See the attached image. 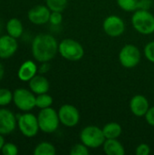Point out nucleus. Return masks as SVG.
I'll list each match as a JSON object with an SVG mask.
<instances>
[{
  "mask_svg": "<svg viewBox=\"0 0 154 155\" xmlns=\"http://www.w3.org/2000/svg\"><path fill=\"white\" fill-rule=\"evenodd\" d=\"M58 46L59 45L53 35L40 34L33 40L32 54L34 58L40 63L49 62L57 54Z\"/></svg>",
  "mask_w": 154,
  "mask_h": 155,
  "instance_id": "obj_1",
  "label": "nucleus"
},
{
  "mask_svg": "<svg viewBox=\"0 0 154 155\" xmlns=\"http://www.w3.org/2000/svg\"><path fill=\"white\" fill-rule=\"evenodd\" d=\"M132 25L138 33L152 35L154 33V15L146 9H138L132 17Z\"/></svg>",
  "mask_w": 154,
  "mask_h": 155,
  "instance_id": "obj_2",
  "label": "nucleus"
},
{
  "mask_svg": "<svg viewBox=\"0 0 154 155\" xmlns=\"http://www.w3.org/2000/svg\"><path fill=\"white\" fill-rule=\"evenodd\" d=\"M58 52L62 57L73 62L81 60L84 54L83 45L79 42L71 38H66L61 41L58 46Z\"/></svg>",
  "mask_w": 154,
  "mask_h": 155,
  "instance_id": "obj_3",
  "label": "nucleus"
},
{
  "mask_svg": "<svg viewBox=\"0 0 154 155\" xmlns=\"http://www.w3.org/2000/svg\"><path fill=\"white\" fill-rule=\"evenodd\" d=\"M80 140L81 142L86 145L88 148H98L103 146L105 139L103 129L98 126L89 125L84 127L80 133Z\"/></svg>",
  "mask_w": 154,
  "mask_h": 155,
  "instance_id": "obj_4",
  "label": "nucleus"
},
{
  "mask_svg": "<svg viewBox=\"0 0 154 155\" xmlns=\"http://www.w3.org/2000/svg\"><path fill=\"white\" fill-rule=\"evenodd\" d=\"M37 120L40 130L45 134H52L55 132L60 123L58 112L51 107L41 109V112L37 116Z\"/></svg>",
  "mask_w": 154,
  "mask_h": 155,
  "instance_id": "obj_5",
  "label": "nucleus"
},
{
  "mask_svg": "<svg viewBox=\"0 0 154 155\" xmlns=\"http://www.w3.org/2000/svg\"><path fill=\"white\" fill-rule=\"evenodd\" d=\"M119 60L123 67L133 68L137 66L141 61V52L137 46L126 45L120 51Z\"/></svg>",
  "mask_w": 154,
  "mask_h": 155,
  "instance_id": "obj_6",
  "label": "nucleus"
},
{
  "mask_svg": "<svg viewBox=\"0 0 154 155\" xmlns=\"http://www.w3.org/2000/svg\"><path fill=\"white\" fill-rule=\"evenodd\" d=\"M18 126L24 136L31 138L37 134L39 131V124L37 117L33 114L26 113L22 115H17Z\"/></svg>",
  "mask_w": 154,
  "mask_h": 155,
  "instance_id": "obj_7",
  "label": "nucleus"
},
{
  "mask_svg": "<svg viewBox=\"0 0 154 155\" xmlns=\"http://www.w3.org/2000/svg\"><path fill=\"white\" fill-rule=\"evenodd\" d=\"M35 96L33 92L25 88L16 89L13 94V101L15 106L21 111H30L35 107Z\"/></svg>",
  "mask_w": 154,
  "mask_h": 155,
  "instance_id": "obj_8",
  "label": "nucleus"
},
{
  "mask_svg": "<svg viewBox=\"0 0 154 155\" xmlns=\"http://www.w3.org/2000/svg\"><path fill=\"white\" fill-rule=\"evenodd\" d=\"M59 120L66 127H74L80 121V114L76 107L72 104H64L58 111Z\"/></svg>",
  "mask_w": 154,
  "mask_h": 155,
  "instance_id": "obj_9",
  "label": "nucleus"
},
{
  "mask_svg": "<svg viewBox=\"0 0 154 155\" xmlns=\"http://www.w3.org/2000/svg\"><path fill=\"white\" fill-rule=\"evenodd\" d=\"M103 28L105 34L109 36L117 37L123 34L125 30V24L120 16L113 15L104 19L103 23Z\"/></svg>",
  "mask_w": 154,
  "mask_h": 155,
  "instance_id": "obj_10",
  "label": "nucleus"
},
{
  "mask_svg": "<svg viewBox=\"0 0 154 155\" xmlns=\"http://www.w3.org/2000/svg\"><path fill=\"white\" fill-rule=\"evenodd\" d=\"M16 126V118L8 109H0V134L7 135L14 132Z\"/></svg>",
  "mask_w": 154,
  "mask_h": 155,
  "instance_id": "obj_11",
  "label": "nucleus"
},
{
  "mask_svg": "<svg viewBox=\"0 0 154 155\" xmlns=\"http://www.w3.org/2000/svg\"><path fill=\"white\" fill-rule=\"evenodd\" d=\"M51 10L48 6L36 5L31 8L28 12V19L34 25H44L49 22Z\"/></svg>",
  "mask_w": 154,
  "mask_h": 155,
  "instance_id": "obj_12",
  "label": "nucleus"
},
{
  "mask_svg": "<svg viewBox=\"0 0 154 155\" xmlns=\"http://www.w3.org/2000/svg\"><path fill=\"white\" fill-rule=\"evenodd\" d=\"M18 47L16 38L6 35L0 37V58H9L15 54Z\"/></svg>",
  "mask_w": 154,
  "mask_h": 155,
  "instance_id": "obj_13",
  "label": "nucleus"
},
{
  "mask_svg": "<svg viewBox=\"0 0 154 155\" xmlns=\"http://www.w3.org/2000/svg\"><path fill=\"white\" fill-rule=\"evenodd\" d=\"M149 108V102L144 95L136 94L131 99L130 109L134 115L138 117L145 116Z\"/></svg>",
  "mask_w": 154,
  "mask_h": 155,
  "instance_id": "obj_14",
  "label": "nucleus"
},
{
  "mask_svg": "<svg viewBox=\"0 0 154 155\" xmlns=\"http://www.w3.org/2000/svg\"><path fill=\"white\" fill-rule=\"evenodd\" d=\"M29 87L30 90L36 94H45L48 92L50 84L48 80L43 75H34L29 81Z\"/></svg>",
  "mask_w": 154,
  "mask_h": 155,
  "instance_id": "obj_15",
  "label": "nucleus"
},
{
  "mask_svg": "<svg viewBox=\"0 0 154 155\" xmlns=\"http://www.w3.org/2000/svg\"><path fill=\"white\" fill-rule=\"evenodd\" d=\"M37 73V66L36 64L31 61V60H27L25 63H23L18 70V78L21 81L24 82H27L30 81Z\"/></svg>",
  "mask_w": 154,
  "mask_h": 155,
  "instance_id": "obj_16",
  "label": "nucleus"
},
{
  "mask_svg": "<svg viewBox=\"0 0 154 155\" xmlns=\"http://www.w3.org/2000/svg\"><path fill=\"white\" fill-rule=\"evenodd\" d=\"M103 148L107 155H123L125 153L123 144L117 139H106L103 144Z\"/></svg>",
  "mask_w": 154,
  "mask_h": 155,
  "instance_id": "obj_17",
  "label": "nucleus"
},
{
  "mask_svg": "<svg viewBox=\"0 0 154 155\" xmlns=\"http://www.w3.org/2000/svg\"><path fill=\"white\" fill-rule=\"evenodd\" d=\"M23 25L21 21L17 18H11L6 23L7 34L15 38H18L23 34Z\"/></svg>",
  "mask_w": 154,
  "mask_h": 155,
  "instance_id": "obj_18",
  "label": "nucleus"
},
{
  "mask_svg": "<svg viewBox=\"0 0 154 155\" xmlns=\"http://www.w3.org/2000/svg\"><path fill=\"white\" fill-rule=\"evenodd\" d=\"M122 126L117 123H109L103 128L105 139H117L122 134Z\"/></svg>",
  "mask_w": 154,
  "mask_h": 155,
  "instance_id": "obj_19",
  "label": "nucleus"
},
{
  "mask_svg": "<svg viewBox=\"0 0 154 155\" xmlns=\"http://www.w3.org/2000/svg\"><path fill=\"white\" fill-rule=\"evenodd\" d=\"M56 153L54 146L50 143H41L34 148V155H54Z\"/></svg>",
  "mask_w": 154,
  "mask_h": 155,
  "instance_id": "obj_20",
  "label": "nucleus"
},
{
  "mask_svg": "<svg viewBox=\"0 0 154 155\" xmlns=\"http://www.w3.org/2000/svg\"><path fill=\"white\" fill-rule=\"evenodd\" d=\"M117 4L126 12H135L140 7V0H117Z\"/></svg>",
  "mask_w": 154,
  "mask_h": 155,
  "instance_id": "obj_21",
  "label": "nucleus"
},
{
  "mask_svg": "<svg viewBox=\"0 0 154 155\" xmlns=\"http://www.w3.org/2000/svg\"><path fill=\"white\" fill-rule=\"evenodd\" d=\"M52 104H53V98L51 95L47 94L46 93L38 94V96H36L35 98V106L40 109L51 107Z\"/></svg>",
  "mask_w": 154,
  "mask_h": 155,
  "instance_id": "obj_22",
  "label": "nucleus"
},
{
  "mask_svg": "<svg viewBox=\"0 0 154 155\" xmlns=\"http://www.w3.org/2000/svg\"><path fill=\"white\" fill-rule=\"evenodd\" d=\"M46 5L51 11L63 12L67 6V0H46Z\"/></svg>",
  "mask_w": 154,
  "mask_h": 155,
  "instance_id": "obj_23",
  "label": "nucleus"
},
{
  "mask_svg": "<svg viewBox=\"0 0 154 155\" xmlns=\"http://www.w3.org/2000/svg\"><path fill=\"white\" fill-rule=\"evenodd\" d=\"M13 100V94L6 88H0V106L8 105Z\"/></svg>",
  "mask_w": 154,
  "mask_h": 155,
  "instance_id": "obj_24",
  "label": "nucleus"
},
{
  "mask_svg": "<svg viewBox=\"0 0 154 155\" xmlns=\"http://www.w3.org/2000/svg\"><path fill=\"white\" fill-rule=\"evenodd\" d=\"M70 154L71 155H88L89 154V150L86 145H84L83 143H77L74 145L71 150H70Z\"/></svg>",
  "mask_w": 154,
  "mask_h": 155,
  "instance_id": "obj_25",
  "label": "nucleus"
},
{
  "mask_svg": "<svg viewBox=\"0 0 154 155\" xmlns=\"http://www.w3.org/2000/svg\"><path fill=\"white\" fill-rule=\"evenodd\" d=\"M1 152L4 155H16L18 153V149L14 143H8L4 144Z\"/></svg>",
  "mask_w": 154,
  "mask_h": 155,
  "instance_id": "obj_26",
  "label": "nucleus"
},
{
  "mask_svg": "<svg viewBox=\"0 0 154 155\" xmlns=\"http://www.w3.org/2000/svg\"><path fill=\"white\" fill-rule=\"evenodd\" d=\"M144 54L151 63L154 64V41L146 45V46L144 47Z\"/></svg>",
  "mask_w": 154,
  "mask_h": 155,
  "instance_id": "obj_27",
  "label": "nucleus"
},
{
  "mask_svg": "<svg viewBox=\"0 0 154 155\" xmlns=\"http://www.w3.org/2000/svg\"><path fill=\"white\" fill-rule=\"evenodd\" d=\"M63 21V15L62 12H57V11H51L49 22L54 25H58L62 23Z\"/></svg>",
  "mask_w": 154,
  "mask_h": 155,
  "instance_id": "obj_28",
  "label": "nucleus"
},
{
  "mask_svg": "<svg viewBox=\"0 0 154 155\" xmlns=\"http://www.w3.org/2000/svg\"><path fill=\"white\" fill-rule=\"evenodd\" d=\"M151 153V148L146 143H142L137 146L135 150L136 155H149Z\"/></svg>",
  "mask_w": 154,
  "mask_h": 155,
  "instance_id": "obj_29",
  "label": "nucleus"
},
{
  "mask_svg": "<svg viewBox=\"0 0 154 155\" xmlns=\"http://www.w3.org/2000/svg\"><path fill=\"white\" fill-rule=\"evenodd\" d=\"M145 119L150 125L154 127V106L152 108H149L148 112L145 114Z\"/></svg>",
  "mask_w": 154,
  "mask_h": 155,
  "instance_id": "obj_30",
  "label": "nucleus"
},
{
  "mask_svg": "<svg viewBox=\"0 0 154 155\" xmlns=\"http://www.w3.org/2000/svg\"><path fill=\"white\" fill-rule=\"evenodd\" d=\"M151 0H140V7L139 9H146L148 10L151 6Z\"/></svg>",
  "mask_w": 154,
  "mask_h": 155,
  "instance_id": "obj_31",
  "label": "nucleus"
},
{
  "mask_svg": "<svg viewBox=\"0 0 154 155\" xmlns=\"http://www.w3.org/2000/svg\"><path fill=\"white\" fill-rule=\"evenodd\" d=\"M48 62H45V63H42L43 64L40 66V69L38 70L39 71V73L40 74H44V73H46V72H48V70H49V64H47Z\"/></svg>",
  "mask_w": 154,
  "mask_h": 155,
  "instance_id": "obj_32",
  "label": "nucleus"
},
{
  "mask_svg": "<svg viewBox=\"0 0 154 155\" xmlns=\"http://www.w3.org/2000/svg\"><path fill=\"white\" fill-rule=\"evenodd\" d=\"M4 74H5V70H4V67L2 65V64L0 63V81L3 79L4 77Z\"/></svg>",
  "mask_w": 154,
  "mask_h": 155,
  "instance_id": "obj_33",
  "label": "nucleus"
},
{
  "mask_svg": "<svg viewBox=\"0 0 154 155\" xmlns=\"http://www.w3.org/2000/svg\"><path fill=\"white\" fill-rule=\"evenodd\" d=\"M5 144V140H4V137H3V134H0V151L2 150L3 146Z\"/></svg>",
  "mask_w": 154,
  "mask_h": 155,
  "instance_id": "obj_34",
  "label": "nucleus"
},
{
  "mask_svg": "<svg viewBox=\"0 0 154 155\" xmlns=\"http://www.w3.org/2000/svg\"><path fill=\"white\" fill-rule=\"evenodd\" d=\"M1 31H2V23H1V20H0V34H1Z\"/></svg>",
  "mask_w": 154,
  "mask_h": 155,
  "instance_id": "obj_35",
  "label": "nucleus"
}]
</instances>
